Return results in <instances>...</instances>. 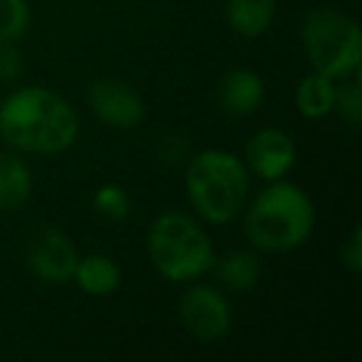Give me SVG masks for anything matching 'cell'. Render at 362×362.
<instances>
[{"label":"cell","instance_id":"cell-1","mask_svg":"<svg viewBox=\"0 0 362 362\" xmlns=\"http://www.w3.org/2000/svg\"><path fill=\"white\" fill-rule=\"evenodd\" d=\"M80 139L72 102L45 85L13 87L0 100V141L23 156L65 154Z\"/></svg>","mask_w":362,"mask_h":362},{"label":"cell","instance_id":"cell-2","mask_svg":"<svg viewBox=\"0 0 362 362\" xmlns=\"http://www.w3.org/2000/svg\"><path fill=\"white\" fill-rule=\"evenodd\" d=\"M243 236L256 253H291L303 248L315 231V204L303 187L288 179L266 181V187L248 197L241 214Z\"/></svg>","mask_w":362,"mask_h":362},{"label":"cell","instance_id":"cell-3","mask_svg":"<svg viewBox=\"0 0 362 362\" xmlns=\"http://www.w3.org/2000/svg\"><path fill=\"white\" fill-rule=\"evenodd\" d=\"M184 194L199 221L228 226L238 221L251 197V174L238 154L228 149H204L187 161Z\"/></svg>","mask_w":362,"mask_h":362},{"label":"cell","instance_id":"cell-4","mask_svg":"<svg viewBox=\"0 0 362 362\" xmlns=\"http://www.w3.org/2000/svg\"><path fill=\"white\" fill-rule=\"evenodd\" d=\"M146 256L164 281L194 283L211 273L216 248L204 221L194 214L166 209L146 228Z\"/></svg>","mask_w":362,"mask_h":362},{"label":"cell","instance_id":"cell-5","mask_svg":"<svg viewBox=\"0 0 362 362\" xmlns=\"http://www.w3.org/2000/svg\"><path fill=\"white\" fill-rule=\"evenodd\" d=\"M300 45L310 70L342 80L360 72V23L337 8H313L300 23Z\"/></svg>","mask_w":362,"mask_h":362},{"label":"cell","instance_id":"cell-6","mask_svg":"<svg viewBox=\"0 0 362 362\" xmlns=\"http://www.w3.org/2000/svg\"><path fill=\"white\" fill-rule=\"evenodd\" d=\"M176 317L189 337L204 345H214L233 330V308L226 291L214 283H189L176 303Z\"/></svg>","mask_w":362,"mask_h":362},{"label":"cell","instance_id":"cell-7","mask_svg":"<svg viewBox=\"0 0 362 362\" xmlns=\"http://www.w3.org/2000/svg\"><path fill=\"white\" fill-rule=\"evenodd\" d=\"M77 251L75 241L57 226H40L25 243V266L45 286H65L75 273Z\"/></svg>","mask_w":362,"mask_h":362},{"label":"cell","instance_id":"cell-8","mask_svg":"<svg viewBox=\"0 0 362 362\" xmlns=\"http://www.w3.org/2000/svg\"><path fill=\"white\" fill-rule=\"evenodd\" d=\"M90 112L105 127L117 132H132L144 122V97L119 77H97L87 85Z\"/></svg>","mask_w":362,"mask_h":362},{"label":"cell","instance_id":"cell-9","mask_svg":"<svg viewBox=\"0 0 362 362\" xmlns=\"http://www.w3.org/2000/svg\"><path fill=\"white\" fill-rule=\"evenodd\" d=\"M241 159L248 174L266 184V181L288 179V174L296 169L298 146L288 132L278 127H261L248 136Z\"/></svg>","mask_w":362,"mask_h":362},{"label":"cell","instance_id":"cell-10","mask_svg":"<svg viewBox=\"0 0 362 362\" xmlns=\"http://www.w3.org/2000/svg\"><path fill=\"white\" fill-rule=\"evenodd\" d=\"M266 100V82L251 67H233L218 82V105L233 117H248L261 110Z\"/></svg>","mask_w":362,"mask_h":362},{"label":"cell","instance_id":"cell-11","mask_svg":"<svg viewBox=\"0 0 362 362\" xmlns=\"http://www.w3.org/2000/svg\"><path fill=\"white\" fill-rule=\"evenodd\" d=\"M33 192H35V176L25 156L18 151L0 154V211H23L30 204Z\"/></svg>","mask_w":362,"mask_h":362},{"label":"cell","instance_id":"cell-12","mask_svg":"<svg viewBox=\"0 0 362 362\" xmlns=\"http://www.w3.org/2000/svg\"><path fill=\"white\" fill-rule=\"evenodd\" d=\"M211 273L216 278V286H221L226 293H248L261 283L263 266L253 248L251 251L248 248H233L223 256L216 253Z\"/></svg>","mask_w":362,"mask_h":362},{"label":"cell","instance_id":"cell-13","mask_svg":"<svg viewBox=\"0 0 362 362\" xmlns=\"http://www.w3.org/2000/svg\"><path fill=\"white\" fill-rule=\"evenodd\" d=\"M77 291L92 298H107L112 293L119 291L122 286V268L107 253H87V256L77 258L72 281Z\"/></svg>","mask_w":362,"mask_h":362},{"label":"cell","instance_id":"cell-14","mask_svg":"<svg viewBox=\"0 0 362 362\" xmlns=\"http://www.w3.org/2000/svg\"><path fill=\"white\" fill-rule=\"evenodd\" d=\"M226 23L241 37H261L276 23L278 0H226Z\"/></svg>","mask_w":362,"mask_h":362},{"label":"cell","instance_id":"cell-15","mask_svg":"<svg viewBox=\"0 0 362 362\" xmlns=\"http://www.w3.org/2000/svg\"><path fill=\"white\" fill-rule=\"evenodd\" d=\"M335 85L337 80L320 72L310 70L305 77H300L293 92V105H296L298 115L305 119H325L332 115V102H335Z\"/></svg>","mask_w":362,"mask_h":362},{"label":"cell","instance_id":"cell-16","mask_svg":"<svg viewBox=\"0 0 362 362\" xmlns=\"http://www.w3.org/2000/svg\"><path fill=\"white\" fill-rule=\"evenodd\" d=\"M30 25L33 11L28 0H0V42H21Z\"/></svg>","mask_w":362,"mask_h":362},{"label":"cell","instance_id":"cell-17","mask_svg":"<svg viewBox=\"0 0 362 362\" xmlns=\"http://www.w3.org/2000/svg\"><path fill=\"white\" fill-rule=\"evenodd\" d=\"M92 209L105 221H124L132 214V197L119 184H102L92 194Z\"/></svg>","mask_w":362,"mask_h":362},{"label":"cell","instance_id":"cell-18","mask_svg":"<svg viewBox=\"0 0 362 362\" xmlns=\"http://www.w3.org/2000/svg\"><path fill=\"white\" fill-rule=\"evenodd\" d=\"M332 115L340 117L352 129L360 127L362 119V87L357 75L342 77L335 85V102H332Z\"/></svg>","mask_w":362,"mask_h":362},{"label":"cell","instance_id":"cell-19","mask_svg":"<svg viewBox=\"0 0 362 362\" xmlns=\"http://www.w3.org/2000/svg\"><path fill=\"white\" fill-rule=\"evenodd\" d=\"M25 75V55L18 42H0V82L18 85Z\"/></svg>","mask_w":362,"mask_h":362},{"label":"cell","instance_id":"cell-20","mask_svg":"<svg viewBox=\"0 0 362 362\" xmlns=\"http://www.w3.org/2000/svg\"><path fill=\"white\" fill-rule=\"evenodd\" d=\"M340 266L345 271H350L352 276H357L362 271V228L357 223L340 243Z\"/></svg>","mask_w":362,"mask_h":362}]
</instances>
